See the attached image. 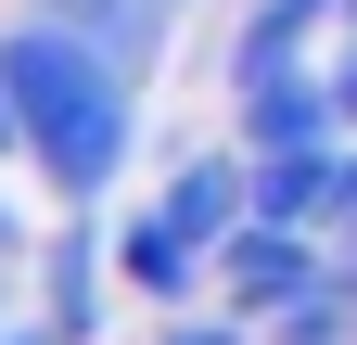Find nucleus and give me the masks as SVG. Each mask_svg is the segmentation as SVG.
Here are the masks:
<instances>
[{"mask_svg":"<svg viewBox=\"0 0 357 345\" xmlns=\"http://www.w3.org/2000/svg\"><path fill=\"white\" fill-rule=\"evenodd\" d=\"M153 345H243V320H217V307H166Z\"/></svg>","mask_w":357,"mask_h":345,"instance_id":"9d476101","label":"nucleus"},{"mask_svg":"<svg viewBox=\"0 0 357 345\" xmlns=\"http://www.w3.org/2000/svg\"><path fill=\"white\" fill-rule=\"evenodd\" d=\"M38 26H64L89 64H115L128 90H141V77L166 64V38H178V13H192V0H26Z\"/></svg>","mask_w":357,"mask_h":345,"instance_id":"7ed1b4c3","label":"nucleus"},{"mask_svg":"<svg viewBox=\"0 0 357 345\" xmlns=\"http://www.w3.org/2000/svg\"><path fill=\"white\" fill-rule=\"evenodd\" d=\"M306 294H332V256L306 243V230H255V218H243L230 243L204 256V307H217V320H243V332H255V320H281V307H306Z\"/></svg>","mask_w":357,"mask_h":345,"instance_id":"f03ea898","label":"nucleus"},{"mask_svg":"<svg viewBox=\"0 0 357 345\" xmlns=\"http://www.w3.org/2000/svg\"><path fill=\"white\" fill-rule=\"evenodd\" d=\"M243 345H344V294H306V307H281V320H255Z\"/></svg>","mask_w":357,"mask_h":345,"instance_id":"6e6552de","label":"nucleus"},{"mask_svg":"<svg viewBox=\"0 0 357 345\" xmlns=\"http://www.w3.org/2000/svg\"><path fill=\"white\" fill-rule=\"evenodd\" d=\"M332 230H357V141L332 154V192H319V243H332Z\"/></svg>","mask_w":357,"mask_h":345,"instance_id":"9b49d317","label":"nucleus"},{"mask_svg":"<svg viewBox=\"0 0 357 345\" xmlns=\"http://www.w3.org/2000/svg\"><path fill=\"white\" fill-rule=\"evenodd\" d=\"M332 294H344V307H357V230H344V269H332Z\"/></svg>","mask_w":357,"mask_h":345,"instance_id":"ddd939ff","label":"nucleus"},{"mask_svg":"<svg viewBox=\"0 0 357 345\" xmlns=\"http://www.w3.org/2000/svg\"><path fill=\"white\" fill-rule=\"evenodd\" d=\"M319 26H344V0H243V26H230V90H255V77H281V64H306V38Z\"/></svg>","mask_w":357,"mask_h":345,"instance_id":"0eeeda50","label":"nucleus"},{"mask_svg":"<svg viewBox=\"0 0 357 345\" xmlns=\"http://www.w3.org/2000/svg\"><path fill=\"white\" fill-rule=\"evenodd\" d=\"M0 115H13V166H38L64 205H102L141 154V90L38 13L0 26Z\"/></svg>","mask_w":357,"mask_h":345,"instance_id":"f257e3e1","label":"nucleus"},{"mask_svg":"<svg viewBox=\"0 0 357 345\" xmlns=\"http://www.w3.org/2000/svg\"><path fill=\"white\" fill-rule=\"evenodd\" d=\"M230 115H243V166H268V154H332L319 64H281V77H255V90H230Z\"/></svg>","mask_w":357,"mask_h":345,"instance_id":"39448f33","label":"nucleus"},{"mask_svg":"<svg viewBox=\"0 0 357 345\" xmlns=\"http://www.w3.org/2000/svg\"><path fill=\"white\" fill-rule=\"evenodd\" d=\"M344 345H357V307H344Z\"/></svg>","mask_w":357,"mask_h":345,"instance_id":"2eb2a0df","label":"nucleus"},{"mask_svg":"<svg viewBox=\"0 0 357 345\" xmlns=\"http://www.w3.org/2000/svg\"><path fill=\"white\" fill-rule=\"evenodd\" d=\"M319 103H332V141H357V26H344V52L319 64Z\"/></svg>","mask_w":357,"mask_h":345,"instance_id":"1a4fd4ad","label":"nucleus"},{"mask_svg":"<svg viewBox=\"0 0 357 345\" xmlns=\"http://www.w3.org/2000/svg\"><path fill=\"white\" fill-rule=\"evenodd\" d=\"M0 166H13V115H0Z\"/></svg>","mask_w":357,"mask_h":345,"instance_id":"4468645a","label":"nucleus"},{"mask_svg":"<svg viewBox=\"0 0 357 345\" xmlns=\"http://www.w3.org/2000/svg\"><path fill=\"white\" fill-rule=\"evenodd\" d=\"M153 218L192 243V256H217V243L243 230V154H178L166 192H153Z\"/></svg>","mask_w":357,"mask_h":345,"instance_id":"423d86ee","label":"nucleus"},{"mask_svg":"<svg viewBox=\"0 0 357 345\" xmlns=\"http://www.w3.org/2000/svg\"><path fill=\"white\" fill-rule=\"evenodd\" d=\"M13 294H26V230L0 218V320H13Z\"/></svg>","mask_w":357,"mask_h":345,"instance_id":"f8f14e48","label":"nucleus"},{"mask_svg":"<svg viewBox=\"0 0 357 345\" xmlns=\"http://www.w3.org/2000/svg\"><path fill=\"white\" fill-rule=\"evenodd\" d=\"M344 26H357V0H344Z\"/></svg>","mask_w":357,"mask_h":345,"instance_id":"dca6fc26","label":"nucleus"},{"mask_svg":"<svg viewBox=\"0 0 357 345\" xmlns=\"http://www.w3.org/2000/svg\"><path fill=\"white\" fill-rule=\"evenodd\" d=\"M102 269H115L128 294H141V307H153V320H166V307H204V256H192V243H178V230L153 218V205H128V218L102 230Z\"/></svg>","mask_w":357,"mask_h":345,"instance_id":"20e7f679","label":"nucleus"}]
</instances>
